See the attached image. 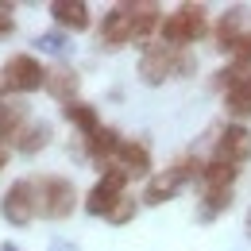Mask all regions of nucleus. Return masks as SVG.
<instances>
[{"instance_id":"f03ea898","label":"nucleus","mask_w":251,"mask_h":251,"mask_svg":"<svg viewBox=\"0 0 251 251\" xmlns=\"http://www.w3.org/2000/svg\"><path fill=\"white\" fill-rule=\"evenodd\" d=\"M209 35V8L205 4H178L162 27H158V43L174 47V50H189L197 39Z\"/></svg>"},{"instance_id":"f3484780","label":"nucleus","mask_w":251,"mask_h":251,"mask_svg":"<svg viewBox=\"0 0 251 251\" xmlns=\"http://www.w3.org/2000/svg\"><path fill=\"white\" fill-rule=\"evenodd\" d=\"M27 120H31V116H27V104H24L20 97H0V131H4L8 143L20 135V127L27 124Z\"/></svg>"},{"instance_id":"ddd939ff","label":"nucleus","mask_w":251,"mask_h":251,"mask_svg":"<svg viewBox=\"0 0 251 251\" xmlns=\"http://www.w3.org/2000/svg\"><path fill=\"white\" fill-rule=\"evenodd\" d=\"M47 8H50V20L66 31H89V24H93L85 0H50Z\"/></svg>"},{"instance_id":"f257e3e1","label":"nucleus","mask_w":251,"mask_h":251,"mask_svg":"<svg viewBox=\"0 0 251 251\" xmlns=\"http://www.w3.org/2000/svg\"><path fill=\"white\" fill-rule=\"evenodd\" d=\"M197 70V58L189 50H174L166 43H151L139 54V81L143 85H166L174 77H189Z\"/></svg>"},{"instance_id":"423d86ee","label":"nucleus","mask_w":251,"mask_h":251,"mask_svg":"<svg viewBox=\"0 0 251 251\" xmlns=\"http://www.w3.org/2000/svg\"><path fill=\"white\" fill-rule=\"evenodd\" d=\"M0 217L8 220L12 228H27V224L39 217V209H35V186H31V178H16L12 186L4 189V197H0Z\"/></svg>"},{"instance_id":"2eb2a0df","label":"nucleus","mask_w":251,"mask_h":251,"mask_svg":"<svg viewBox=\"0 0 251 251\" xmlns=\"http://www.w3.org/2000/svg\"><path fill=\"white\" fill-rule=\"evenodd\" d=\"M224 108H228V116H236V124H244L251 116V70L240 74V77L224 89Z\"/></svg>"},{"instance_id":"39448f33","label":"nucleus","mask_w":251,"mask_h":251,"mask_svg":"<svg viewBox=\"0 0 251 251\" xmlns=\"http://www.w3.org/2000/svg\"><path fill=\"white\" fill-rule=\"evenodd\" d=\"M50 66H43L35 54H12L0 66V97H24L35 89H47Z\"/></svg>"},{"instance_id":"5701e85b","label":"nucleus","mask_w":251,"mask_h":251,"mask_svg":"<svg viewBox=\"0 0 251 251\" xmlns=\"http://www.w3.org/2000/svg\"><path fill=\"white\" fill-rule=\"evenodd\" d=\"M12 0H0V39H8V35H16V20H12Z\"/></svg>"},{"instance_id":"0eeeda50","label":"nucleus","mask_w":251,"mask_h":251,"mask_svg":"<svg viewBox=\"0 0 251 251\" xmlns=\"http://www.w3.org/2000/svg\"><path fill=\"white\" fill-rule=\"evenodd\" d=\"M124 193H127V178L120 174V170H104L93 186H89V193H85V213L108 220V213L120 205Z\"/></svg>"},{"instance_id":"1a4fd4ad","label":"nucleus","mask_w":251,"mask_h":251,"mask_svg":"<svg viewBox=\"0 0 251 251\" xmlns=\"http://www.w3.org/2000/svg\"><path fill=\"white\" fill-rule=\"evenodd\" d=\"M97 47H104V50L131 47V12H127V4H116V8H108V12L100 16Z\"/></svg>"},{"instance_id":"393cba45","label":"nucleus","mask_w":251,"mask_h":251,"mask_svg":"<svg viewBox=\"0 0 251 251\" xmlns=\"http://www.w3.org/2000/svg\"><path fill=\"white\" fill-rule=\"evenodd\" d=\"M244 232H248V240H251V209H248V217H244Z\"/></svg>"},{"instance_id":"6ab92c4d","label":"nucleus","mask_w":251,"mask_h":251,"mask_svg":"<svg viewBox=\"0 0 251 251\" xmlns=\"http://www.w3.org/2000/svg\"><path fill=\"white\" fill-rule=\"evenodd\" d=\"M232 201H236L232 189H205V193H201V205H197V217L209 224V220L224 217V213L232 209Z\"/></svg>"},{"instance_id":"412c9836","label":"nucleus","mask_w":251,"mask_h":251,"mask_svg":"<svg viewBox=\"0 0 251 251\" xmlns=\"http://www.w3.org/2000/svg\"><path fill=\"white\" fill-rule=\"evenodd\" d=\"M135 213H139V201H135L131 193H124V197H120V205L108 213V224H116V228H120V224H127V220H135Z\"/></svg>"},{"instance_id":"b1692460","label":"nucleus","mask_w":251,"mask_h":251,"mask_svg":"<svg viewBox=\"0 0 251 251\" xmlns=\"http://www.w3.org/2000/svg\"><path fill=\"white\" fill-rule=\"evenodd\" d=\"M47 251H77V244H70V240H54Z\"/></svg>"},{"instance_id":"7ed1b4c3","label":"nucleus","mask_w":251,"mask_h":251,"mask_svg":"<svg viewBox=\"0 0 251 251\" xmlns=\"http://www.w3.org/2000/svg\"><path fill=\"white\" fill-rule=\"evenodd\" d=\"M201 170H205V158H197V155L174 158L162 174H155V178L147 182V189H143V205L155 209V205H162V201H174L193 178H201Z\"/></svg>"},{"instance_id":"a211bd4d","label":"nucleus","mask_w":251,"mask_h":251,"mask_svg":"<svg viewBox=\"0 0 251 251\" xmlns=\"http://www.w3.org/2000/svg\"><path fill=\"white\" fill-rule=\"evenodd\" d=\"M62 116H66V120H70L74 127H77V131H81V139L104 127V124H100V112H97L93 104H85V100H74V104H66Z\"/></svg>"},{"instance_id":"9d476101","label":"nucleus","mask_w":251,"mask_h":251,"mask_svg":"<svg viewBox=\"0 0 251 251\" xmlns=\"http://www.w3.org/2000/svg\"><path fill=\"white\" fill-rule=\"evenodd\" d=\"M120 143H124V139H120V131L104 124L100 131H93V135H85V139H81V151H85V158H89V166H97V170L104 174V170H112Z\"/></svg>"},{"instance_id":"6e6552de","label":"nucleus","mask_w":251,"mask_h":251,"mask_svg":"<svg viewBox=\"0 0 251 251\" xmlns=\"http://www.w3.org/2000/svg\"><path fill=\"white\" fill-rule=\"evenodd\" d=\"M213 158H224L228 166L244 170L251 162V131L248 124H224L213 139Z\"/></svg>"},{"instance_id":"dca6fc26","label":"nucleus","mask_w":251,"mask_h":251,"mask_svg":"<svg viewBox=\"0 0 251 251\" xmlns=\"http://www.w3.org/2000/svg\"><path fill=\"white\" fill-rule=\"evenodd\" d=\"M50 135H54V131H50V124H47V120H27V124L20 127V135L12 139V147H16L20 155L31 158V155H39V151L50 143Z\"/></svg>"},{"instance_id":"9b49d317","label":"nucleus","mask_w":251,"mask_h":251,"mask_svg":"<svg viewBox=\"0 0 251 251\" xmlns=\"http://www.w3.org/2000/svg\"><path fill=\"white\" fill-rule=\"evenodd\" d=\"M112 170H120L127 182L147 178V174H151V147H147L143 139H124V143H120V151H116Z\"/></svg>"},{"instance_id":"4be33fe9","label":"nucleus","mask_w":251,"mask_h":251,"mask_svg":"<svg viewBox=\"0 0 251 251\" xmlns=\"http://www.w3.org/2000/svg\"><path fill=\"white\" fill-rule=\"evenodd\" d=\"M232 62H236V66H248V70H251V27L244 31V39L236 43V50H232Z\"/></svg>"},{"instance_id":"aec40b11","label":"nucleus","mask_w":251,"mask_h":251,"mask_svg":"<svg viewBox=\"0 0 251 251\" xmlns=\"http://www.w3.org/2000/svg\"><path fill=\"white\" fill-rule=\"evenodd\" d=\"M35 50H39V54H58V58H62V54L74 50V39H70L66 31H43V35H35Z\"/></svg>"},{"instance_id":"20e7f679","label":"nucleus","mask_w":251,"mask_h":251,"mask_svg":"<svg viewBox=\"0 0 251 251\" xmlns=\"http://www.w3.org/2000/svg\"><path fill=\"white\" fill-rule=\"evenodd\" d=\"M35 186V209H39V217L47 220H70L74 217V209H77V189L70 178L62 174H39L31 178Z\"/></svg>"},{"instance_id":"f8f14e48","label":"nucleus","mask_w":251,"mask_h":251,"mask_svg":"<svg viewBox=\"0 0 251 251\" xmlns=\"http://www.w3.org/2000/svg\"><path fill=\"white\" fill-rule=\"evenodd\" d=\"M244 24H248V8H244V4L228 8V12H224V16L217 20V31H213L217 39H213V47H217L220 54H228V58H232L236 43H240V39H244V31H248Z\"/></svg>"},{"instance_id":"4468645a","label":"nucleus","mask_w":251,"mask_h":251,"mask_svg":"<svg viewBox=\"0 0 251 251\" xmlns=\"http://www.w3.org/2000/svg\"><path fill=\"white\" fill-rule=\"evenodd\" d=\"M47 93L54 97L58 104H74L77 100V93H81V74L74 70V66H50V77H47Z\"/></svg>"},{"instance_id":"a878e982","label":"nucleus","mask_w":251,"mask_h":251,"mask_svg":"<svg viewBox=\"0 0 251 251\" xmlns=\"http://www.w3.org/2000/svg\"><path fill=\"white\" fill-rule=\"evenodd\" d=\"M0 251H20V248L16 244H0Z\"/></svg>"}]
</instances>
